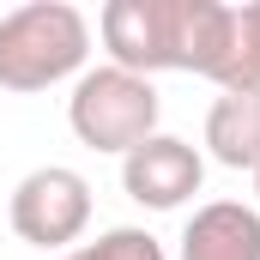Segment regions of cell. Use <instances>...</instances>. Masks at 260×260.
I'll return each mask as SVG.
<instances>
[{"label":"cell","instance_id":"1","mask_svg":"<svg viewBox=\"0 0 260 260\" xmlns=\"http://www.w3.org/2000/svg\"><path fill=\"white\" fill-rule=\"evenodd\" d=\"M91 55V24L67 0H30L0 18V91H49L73 79Z\"/></svg>","mask_w":260,"mask_h":260},{"label":"cell","instance_id":"2","mask_svg":"<svg viewBox=\"0 0 260 260\" xmlns=\"http://www.w3.org/2000/svg\"><path fill=\"white\" fill-rule=\"evenodd\" d=\"M157 85L139 79V73H121V67H91L79 73L73 97H67V121L79 133V145L91 151H121L127 157L133 145H145L157 133Z\"/></svg>","mask_w":260,"mask_h":260},{"label":"cell","instance_id":"3","mask_svg":"<svg viewBox=\"0 0 260 260\" xmlns=\"http://www.w3.org/2000/svg\"><path fill=\"white\" fill-rule=\"evenodd\" d=\"M97 30L121 73H182V0H109Z\"/></svg>","mask_w":260,"mask_h":260},{"label":"cell","instance_id":"4","mask_svg":"<svg viewBox=\"0 0 260 260\" xmlns=\"http://www.w3.org/2000/svg\"><path fill=\"white\" fill-rule=\"evenodd\" d=\"M6 218L30 248H67L91 224V182L79 170H67V164H43L12 188Z\"/></svg>","mask_w":260,"mask_h":260},{"label":"cell","instance_id":"5","mask_svg":"<svg viewBox=\"0 0 260 260\" xmlns=\"http://www.w3.org/2000/svg\"><path fill=\"white\" fill-rule=\"evenodd\" d=\"M200 182H206V157H200L188 139H176V133H151L145 145H133L127 157H121V188L145 212L188 206L200 194Z\"/></svg>","mask_w":260,"mask_h":260},{"label":"cell","instance_id":"6","mask_svg":"<svg viewBox=\"0 0 260 260\" xmlns=\"http://www.w3.org/2000/svg\"><path fill=\"white\" fill-rule=\"evenodd\" d=\"M182 260H260V212L242 200L200 206L182 230Z\"/></svg>","mask_w":260,"mask_h":260},{"label":"cell","instance_id":"7","mask_svg":"<svg viewBox=\"0 0 260 260\" xmlns=\"http://www.w3.org/2000/svg\"><path fill=\"white\" fill-rule=\"evenodd\" d=\"M206 151L224 170H260V91H224L206 109Z\"/></svg>","mask_w":260,"mask_h":260},{"label":"cell","instance_id":"8","mask_svg":"<svg viewBox=\"0 0 260 260\" xmlns=\"http://www.w3.org/2000/svg\"><path fill=\"white\" fill-rule=\"evenodd\" d=\"M224 91H260V0L230 6V55L218 73Z\"/></svg>","mask_w":260,"mask_h":260},{"label":"cell","instance_id":"9","mask_svg":"<svg viewBox=\"0 0 260 260\" xmlns=\"http://www.w3.org/2000/svg\"><path fill=\"white\" fill-rule=\"evenodd\" d=\"M61 260H170V254H164V242H157L151 230L121 224V230H103V236L85 242V248H67Z\"/></svg>","mask_w":260,"mask_h":260},{"label":"cell","instance_id":"10","mask_svg":"<svg viewBox=\"0 0 260 260\" xmlns=\"http://www.w3.org/2000/svg\"><path fill=\"white\" fill-rule=\"evenodd\" d=\"M254 194H260V170H254Z\"/></svg>","mask_w":260,"mask_h":260}]
</instances>
